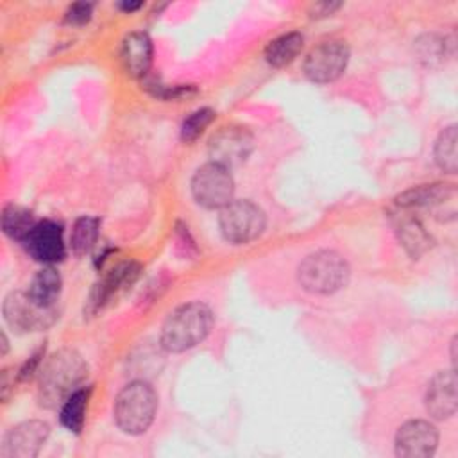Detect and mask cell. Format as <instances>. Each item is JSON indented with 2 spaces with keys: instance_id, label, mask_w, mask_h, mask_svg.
<instances>
[{
  "instance_id": "6da1fadb",
  "label": "cell",
  "mask_w": 458,
  "mask_h": 458,
  "mask_svg": "<svg viewBox=\"0 0 458 458\" xmlns=\"http://www.w3.org/2000/svg\"><path fill=\"white\" fill-rule=\"evenodd\" d=\"M88 376V363L73 349L54 352L39 370L38 401L45 408L61 406Z\"/></svg>"
},
{
  "instance_id": "7a4b0ae2",
  "label": "cell",
  "mask_w": 458,
  "mask_h": 458,
  "mask_svg": "<svg viewBox=\"0 0 458 458\" xmlns=\"http://www.w3.org/2000/svg\"><path fill=\"white\" fill-rule=\"evenodd\" d=\"M213 327V313L200 301L177 306L163 322L159 344L168 352H184L199 345Z\"/></svg>"
},
{
  "instance_id": "3957f363",
  "label": "cell",
  "mask_w": 458,
  "mask_h": 458,
  "mask_svg": "<svg viewBox=\"0 0 458 458\" xmlns=\"http://www.w3.org/2000/svg\"><path fill=\"white\" fill-rule=\"evenodd\" d=\"M157 410V394L150 383L143 379H134L125 385L113 406V415L116 426L127 435L145 433Z\"/></svg>"
},
{
  "instance_id": "277c9868",
  "label": "cell",
  "mask_w": 458,
  "mask_h": 458,
  "mask_svg": "<svg viewBox=\"0 0 458 458\" xmlns=\"http://www.w3.org/2000/svg\"><path fill=\"white\" fill-rule=\"evenodd\" d=\"M349 265L335 250H317L302 259L297 268L299 284L317 295H329L338 292L349 281Z\"/></svg>"
},
{
  "instance_id": "5b68a950",
  "label": "cell",
  "mask_w": 458,
  "mask_h": 458,
  "mask_svg": "<svg viewBox=\"0 0 458 458\" xmlns=\"http://www.w3.org/2000/svg\"><path fill=\"white\" fill-rule=\"evenodd\" d=\"M267 218L261 208L250 200H231L220 209L218 227L222 236L234 245H243L265 231Z\"/></svg>"
},
{
  "instance_id": "8992f818",
  "label": "cell",
  "mask_w": 458,
  "mask_h": 458,
  "mask_svg": "<svg viewBox=\"0 0 458 458\" xmlns=\"http://www.w3.org/2000/svg\"><path fill=\"white\" fill-rule=\"evenodd\" d=\"M7 326L16 333H32L50 327L57 317V306H41L27 292H11L2 306Z\"/></svg>"
},
{
  "instance_id": "52a82bcc",
  "label": "cell",
  "mask_w": 458,
  "mask_h": 458,
  "mask_svg": "<svg viewBox=\"0 0 458 458\" xmlns=\"http://www.w3.org/2000/svg\"><path fill=\"white\" fill-rule=\"evenodd\" d=\"M191 195L206 209H222L234 195V181L229 168L213 161L202 165L191 177Z\"/></svg>"
},
{
  "instance_id": "ba28073f",
  "label": "cell",
  "mask_w": 458,
  "mask_h": 458,
  "mask_svg": "<svg viewBox=\"0 0 458 458\" xmlns=\"http://www.w3.org/2000/svg\"><path fill=\"white\" fill-rule=\"evenodd\" d=\"M349 63V48L344 41H324L311 48L304 59V75L318 84L336 81Z\"/></svg>"
},
{
  "instance_id": "9c48e42d",
  "label": "cell",
  "mask_w": 458,
  "mask_h": 458,
  "mask_svg": "<svg viewBox=\"0 0 458 458\" xmlns=\"http://www.w3.org/2000/svg\"><path fill=\"white\" fill-rule=\"evenodd\" d=\"M254 147V138L249 129L242 125H227L218 129L208 143V152L213 163L225 168L238 166L247 161Z\"/></svg>"
},
{
  "instance_id": "30bf717a",
  "label": "cell",
  "mask_w": 458,
  "mask_h": 458,
  "mask_svg": "<svg viewBox=\"0 0 458 458\" xmlns=\"http://www.w3.org/2000/svg\"><path fill=\"white\" fill-rule=\"evenodd\" d=\"M394 445L401 458H428L438 445V431L431 422L413 419L397 429Z\"/></svg>"
},
{
  "instance_id": "8fae6325",
  "label": "cell",
  "mask_w": 458,
  "mask_h": 458,
  "mask_svg": "<svg viewBox=\"0 0 458 458\" xmlns=\"http://www.w3.org/2000/svg\"><path fill=\"white\" fill-rule=\"evenodd\" d=\"M50 428L43 420H25L11 428L4 437L0 456L4 458H34L48 438Z\"/></svg>"
},
{
  "instance_id": "7c38bea8",
  "label": "cell",
  "mask_w": 458,
  "mask_h": 458,
  "mask_svg": "<svg viewBox=\"0 0 458 458\" xmlns=\"http://www.w3.org/2000/svg\"><path fill=\"white\" fill-rule=\"evenodd\" d=\"M25 250L39 263L52 265L64 258L66 247L63 240V225L54 220H39L23 240Z\"/></svg>"
},
{
  "instance_id": "4fadbf2b",
  "label": "cell",
  "mask_w": 458,
  "mask_h": 458,
  "mask_svg": "<svg viewBox=\"0 0 458 458\" xmlns=\"http://www.w3.org/2000/svg\"><path fill=\"white\" fill-rule=\"evenodd\" d=\"M424 404L428 413L437 420H445L456 413L458 395L454 369L440 370L433 376L426 388Z\"/></svg>"
},
{
  "instance_id": "5bb4252c",
  "label": "cell",
  "mask_w": 458,
  "mask_h": 458,
  "mask_svg": "<svg viewBox=\"0 0 458 458\" xmlns=\"http://www.w3.org/2000/svg\"><path fill=\"white\" fill-rule=\"evenodd\" d=\"M140 274V265L136 261H123L113 267L95 286L89 304L93 310L102 308L113 295L131 286Z\"/></svg>"
},
{
  "instance_id": "9a60e30c",
  "label": "cell",
  "mask_w": 458,
  "mask_h": 458,
  "mask_svg": "<svg viewBox=\"0 0 458 458\" xmlns=\"http://www.w3.org/2000/svg\"><path fill=\"white\" fill-rule=\"evenodd\" d=\"M120 59L131 77H145L152 64V41L145 32H131L122 41Z\"/></svg>"
},
{
  "instance_id": "2e32d148",
  "label": "cell",
  "mask_w": 458,
  "mask_h": 458,
  "mask_svg": "<svg viewBox=\"0 0 458 458\" xmlns=\"http://www.w3.org/2000/svg\"><path fill=\"white\" fill-rule=\"evenodd\" d=\"M394 222H395L394 225H395V233L401 245L413 259L420 258L424 252H428L433 247V238L426 231V227L420 224L419 218L397 213Z\"/></svg>"
},
{
  "instance_id": "e0dca14e",
  "label": "cell",
  "mask_w": 458,
  "mask_h": 458,
  "mask_svg": "<svg viewBox=\"0 0 458 458\" xmlns=\"http://www.w3.org/2000/svg\"><path fill=\"white\" fill-rule=\"evenodd\" d=\"M454 195L453 184L445 182H431V184H420L415 188H410L403 191L395 204L401 209H417V208H433L447 202Z\"/></svg>"
},
{
  "instance_id": "ac0fdd59",
  "label": "cell",
  "mask_w": 458,
  "mask_h": 458,
  "mask_svg": "<svg viewBox=\"0 0 458 458\" xmlns=\"http://www.w3.org/2000/svg\"><path fill=\"white\" fill-rule=\"evenodd\" d=\"M61 276L59 272L47 265L43 267L34 277L32 281L29 283V288H27V293L41 306H57V301H59V293H61Z\"/></svg>"
},
{
  "instance_id": "d6986e66",
  "label": "cell",
  "mask_w": 458,
  "mask_h": 458,
  "mask_svg": "<svg viewBox=\"0 0 458 458\" xmlns=\"http://www.w3.org/2000/svg\"><path fill=\"white\" fill-rule=\"evenodd\" d=\"M304 47V36L301 32H286L272 39L265 48V59L268 64L281 68L290 64L302 50Z\"/></svg>"
},
{
  "instance_id": "ffe728a7",
  "label": "cell",
  "mask_w": 458,
  "mask_h": 458,
  "mask_svg": "<svg viewBox=\"0 0 458 458\" xmlns=\"http://www.w3.org/2000/svg\"><path fill=\"white\" fill-rule=\"evenodd\" d=\"M88 399H89V388L81 386L75 390L63 404L59 411L61 424L73 433H79L84 426V417H86V408H88Z\"/></svg>"
},
{
  "instance_id": "44dd1931",
  "label": "cell",
  "mask_w": 458,
  "mask_h": 458,
  "mask_svg": "<svg viewBox=\"0 0 458 458\" xmlns=\"http://www.w3.org/2000/svg\"><path fill=\"white\" fill-rule=\"evenodd\" d=\"M34 225H36V220L29 209H25L21 206H14V204H9L4 208L2 229L9 238L23 242Z\"/></svg>"
},
{
  "instance_id": "7402d4cb",
  "label": "cell",
  "mask_w": 458,
  "mask_h": 458,
  "mask_svg": "<svg viewBox=\"0 0 458 458\" xmlns=\"http://www.w3.org/2000/svg\"><path fill=\"white\" fill-rule=\"evenodd\" d=\"M456 143H458V132H456V125H449L445 127L437 141H435V163L438 165L440 170H444L445 174H456L458 170V150H456Z\"/></svg>"
},
{
  "instance_id": "603a6c76",
  "label": "cell",
  "mask_w": 458,
  "mask_h": 458,
  "mask_svg": "<svg viewBox=\"0 0 458 458\" xmlns=\"http://www.w3.org/2000/svg\"><path fill=\"white\" fill-rule=\"evenodd\" d=\"M98 227L100 222L95 216H81L75 220L70 234V245L73 254L84 256L95 247L98 238Z\"/></svg>"
},
{
  "instance_id": "cb8c5ba5",
  "label": "cell",
  "mask_w": 458,
  "mask_h": 458,
  "mask_svg": "<svg viewBox=\"0 0 458 458\" xmlns=\"http://www.w3.org/2000/svg\"><path fill=\"white\" fill-rule=\"evenodd\" d=\"M213 118H215V111L209 107L193 111L181 125V140L186 143L195 141L204 132V129L213 122Z\"/></svg>"
},
{
  "instance_id": "d4e9b609",
  "label": "cell",
  "mask_w": 458,
  "mask_h": 458,
  "mask_svg": "<svg viewBox=\"0 0 458 458\" xmlns=\"http://www.w3.org/2000/svg\"><path fill=\"white\" fill-rule=\"evenodd\" d=\"M91 14H93V4H89V2H75L64 13V23L84 25V23L89 21Z\"/></svg>"
},
{
  "instance_id": "484cf974",
  "label": "cell",
  "mask_w": 458,
  "mask_h": 458,
  "mask_svg": "<svg viewBox=\"0 0 458 458\" xmlns=\"http://www.w3.org/2000/svg\"><path fill=\"white\" fill-rule=\"evenodd\" d=\"M338 7H340V4H336V2H320V4H315V5L311 7L310 14L320 18V16L333 14V11H336Z\"/></svg>"
},
{
  "instance_id": "4316f807",
  "label": "cell",
  "mask_w": 458,
  "mask_h": 458,
  "mask_svg": "<svg viewBox=\"0 0 458 458\" xmlns=\"http://www.w3.org/2000/svg\"><path fill=\"white\" fill-rule=\"evenodd\" d=\"M118 7L125 13H132V11L141 7V2H122V4H118Z\"/></svg>"
},
{
  "instance_id": "83f0119b",
  "label": "cell",
  "mask_w": 458,
  "mask_h": 458,
  "mask_svg": "<svg viewBox=\"0 0 458 458\" xmlns=\"http://www.w3.org/2000/svg\"><path fill=\"white\" fill-rule=\"evenodd\" d=\"M451 363H453L451 369H454L456 367V336H453L451 340Z\"/></svg>"
},
{
  "instance_id": "f1b7e54d",
  "label": "cell",
  "mask_w": 458,
  "mask_h": 458,
  "mask_svg": "<svg viewBox=\"0 0 458 458\" xmlns=\"http://www.w3.org/2000/svg\"><path fill=\"white\" fill-rule=\"evenodd\" d=\"M7 352V338H5V333H2V354Z\"/></svg>"
}]
</instances>
